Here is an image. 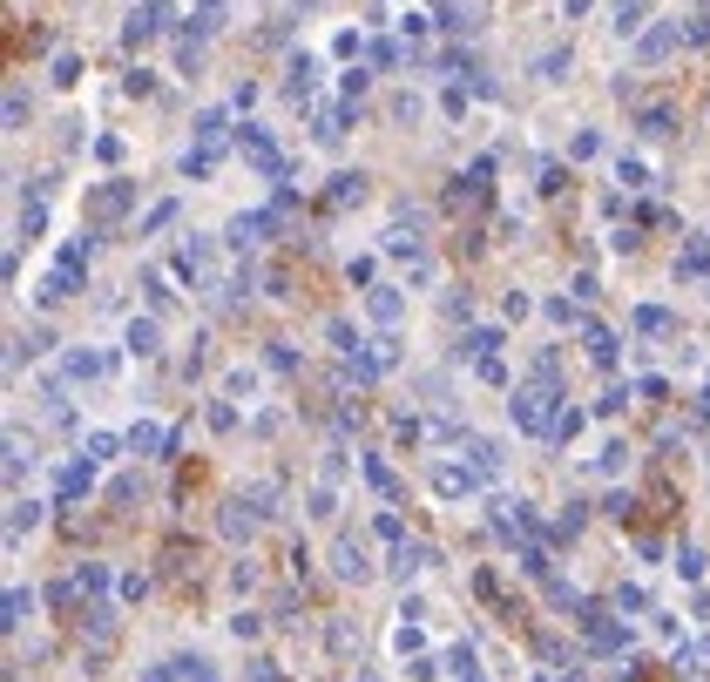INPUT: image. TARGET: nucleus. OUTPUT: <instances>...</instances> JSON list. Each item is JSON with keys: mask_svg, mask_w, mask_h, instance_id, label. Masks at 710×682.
I'll use <instances>...</instances> for the list:
<instances>
[{"mask_svg": "<svg viewBox=\"0 0 710 682\" xmlns=\"http://www.w3.org/2000/svg\"><path fill=\"white\" fill-rule=\"evenodd\" d=\"M447 662H453V676H461V682H480V669H474V655H467V649H453Z\"/></svg>", "mask_w": 710, "mask_h": 682, "instance_id": "nucleus-4", "label": "nucleus"}, {"mask_svg": "<svg viewBox=\"0 0 710 682\" xmlns=\"http://www.w3.org/2000/svg\"><path fill=\"white\" fill-rule=\"evenodd\" d=\"M636 14H643V0H616V28H622V34L636 28Z\"/></svg>", "mask_w": 710, "mask_h": 682, "instance_id": "nucleus-5", "label": "nucleus"}, {"mask_svg": "<svg viewBox=\"0 0 710 682\" xmlns=\"http://www.w3.org/2000/svg\"><path fill=\"white\" fill-rule=\"evenodd\" d=\"M366 568H372V561H366V547H359V541H352V534H345V541H339V575H352V581H366Z\"/></svg>", "mask_w": 710, "mask_h": 682, "instance_id": "nucleus-1", "label": "nucleus"}, {"mask_svg": "<svg viewBox=\"0 0 710 682\" xmlns=\"http://www.w3.org/2000/svg\"><path fill=\"white\" fill-rule=\"evenodd\" d=\"M176 669H183V662H156V669H149L142 682H176Z\"/></svg>", "mask_w": 710, "mask_h": 682, "instance_id": "nucleus-8", "label": "nucleus"}, {"mask_svg": "<svg viewBox=\"0 0 710 682\" xmlns=\"http://www.w3.org/2000/svg\"><path fill=\"white\" fill-rule=\"evenodd\" d=\"M670 34H677V28H656V34H649V41H643V61H656V55H664V47H670Z\"/></svg>", "mask_w": 710, "mask_h": 682, "instance_id": "nucleus-6", "label": "nucleus"}, {"mask_svg": "<svg viewBox=\"0 0 710 682\" xmlns=\"http://www.w3.org/2000/svg\"><path fill=\"white\" fill-rule=\"evenodd\" d=\"M250 682H278V676H271V662H258V676H250Z\"/></svg>", "mask_w": 710, "mask_h": 682, "instance_id": "nucleus-9", "label": "nucleus"}, {"mask_svg": "<svg viewBox=\"0 0 710 682\" xmlns=\"http://www.w3.org/2000/svg\"><path fill=\"white\" fill-rule=\"evenodd\" d=\"M366 197V176H332V203H359Z\"/></svg>", "mask_w": 710, "mask_h": 682, "instance_id": "nucleus-2", "label": "nucleus"}, {"mask_svg": "<svg viewBox=\"0 0 710 682\" xmlns=\"http://www.w3.org/2000/svg\"><path fill=\"white\" fill-rule=\"evenodd\" d=\"M34 520H41V507H34V501H14V534L34 527Z\"/></svg>", "mask_w": 710, "mask_h": 682, "instance_id": "nucleus-7", "label": "nucleus"}, {"mask_svg": "<svg viewBox=\"0 0 710 682\" xmlns=\"http://www.w3.org/2000/svg\"><path fill=\"white\" fill-rule=\"evenodd\" d=\"M21 615H34V594L14 588V594H7V628H21Z\"/></svg>", "mask_w": 710, "mask_h": 682, "instance_id": "nucleus-3", "label": "nucleus"}]
</instances>
